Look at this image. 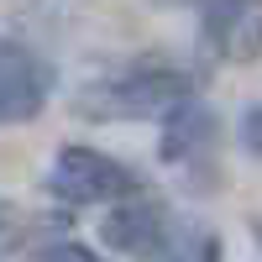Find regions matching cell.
Wrapping results in <instances>:
<instances>
[{
    "mask_svg": "<svg viewBox=\"0 0 262 262\" xmlns=\"http://www.w3.org/2000/svg\"><path fill=\"white\" fill-rule=\"evenodd\" d=\"M37 262H105V257H95L90 247H79V242H63V247H48Z\"/></svg>",
    "mask_w": 262,
    "mask_h": 262,
    "instance_id": "obj_8",
    "label": "cell"
},
{
    "mask_svg": "<svg viewBox=\"0 0 262 262\" xmlns=\"http://www.w3.org/2000/svg\"><path fill=\"white\" fill-rule=\"evenodd\" d=\"M6 231H11V205L0 200V236H6Z\"/></svg>",
    "mask_w": 262,
    "mask_h": 262,
    "instance_id": "obj_11",
    "label": "cell"
},
{
    "mask_svg": "<svg viewBox=\"0 0 262 262\" xmlns=\"http://www.w3.org/2000/svg\"><path fill=\"white\" fill-rule=\"evenodd\" d=\"M48 189L69 205H116L126 194H137V173H131L121 158L111 152H95V147H63L53 158L48 173Z\"/></svg>",
    "mask_w": 262,
    "mask_h": 262,
    "instance_id": "obj_2",
    "label": "cell"
},
{
    "mask_svg": "<svg viewBox=\"0 0 262 262\" xmlns=\"http://www.w3.org/2000/svg\"><path fill=\"white\" fill-rule=\"evenodd\" d=\"M257 236H262V226H257Z\"/></svg>",
    "mask_w": 262,
    "mask_h": 262,
    "instance_id": "obj_12",
    "label": "cell"
},
{
    "mask_svg": "<svg viewBox=\"0 0 262 262\" xmlns=\"http://www.w3.org/2000/svg\"><path fill=\"white\" fill-rule=\"evenodd\" d=\"M152 262H221V242L205 226H173L168 242L152 252Z\"/></svg>",
    "mask_w": 262,
    "mask_h": 262,
    "instance_id": "obj_7",
    "label": "cell"
},
{
    "mask_svg": "<svg viewBox=\"0 0 262 262\" xmlns=\"http://www.w3.org/2000/svg\"><path fill=\"white\" fill-rule=\"evenodd\" d=\"M147 6H158V11H184V6H200V0H147Z\"/></svg>",
    "mask_w": 262,
    "mask_h": 262,
    "instance_id": "obj_10",
    "label": "cell"
},
{
    "mask_svg": "<svg viewBox=\"0 0 262 262\" xmlns=\"http://www.w3.org/2000/svg\"><path fill=\"white\" fill-rule=\"evenodd\" d=\"M53 74L27 42L0 37V126H27L48 111Z\"/></svg>",
    "mask_w": 262,
    "mask_h": 262,
    "instance_id": "obj_4",
    "label": "cell"
},
{
    "mask_svg": "<svg viewBox=\"0 0 262 262\" xmlns=\"http://www.w3.org/2000/svg\"><path fill=\"white\" fill-rule=\"evenodd\" d=\"M242 147L252 152V158H262V105H252V111L242 116Z\"/></svg>",
    "mask_w": 262,
    "mask_h": 262,
    "instance_id": "obj_9",
    "label": "cell"
},
{
    "mask_svg": "<svg viewBox=\"0 0 262 262\" xmlns=\"http://www.w3.org/2000/svg\"><path fill=\"white\" fill-rule=\"evenodd\" d=\"M168 231H173L168 205L158 200V194H142V189L126 194V200H116L111 215L100 221L105 247H111V252H126V257H142V262H152V252L168 242Z\"/></svg>",
    "mask_w": 262,
    "mask_h": 262,
    "instance_id": "obj_5",
    "label": "cell"
},
{
    "mask_svg": "<svg viewBox=\"0 0 262 262\" xmlns=\"http://www.w3.org/2000/svg\"><path fill=\"white\" fill-rule=\"evenodd\" d=\"M205 42L226 63L262 58V0H205Z\"/></svg>",
    "mask_w": 262,
    "mask_h": 262,
    "instance_id": "obj_6",
    "label": "cell"
},
{
    "mask_svg": "<svg viewBox=\"0 0 262 262\" xmlns=\"http://www.w3.org/2000/svg\"><path fill=\"white\" fill-rule=\"evenodd\" d=\"M215 142H221V121H215L210 105L200 100H179L163 121V137H158V158L168 168H179L184 184H210L215 173Z\"/></svg>",
    "mask_w": 262,
    "mask_h": 262,
    "instance_id": "obj_3",
    "label": "cell"
},
{
    "mask_svg": "<svg viewBox=\"0 0 262 262\" xmlns=\"http://www.w3.org/2000/svg\"><path fill=\"white\" fill-rule=\"evenodd\" d=\"M189 74L179 69H163V63H142V69H126L116 79L95 84L79 105L90 116H121V121H142V116H168L179 100H189Z\"/></svg>",
    "mask_w": 262,
    "mask_h": 262,
    "instance_id": "obj_1",
    "label": "cell"
}]
</instances>
